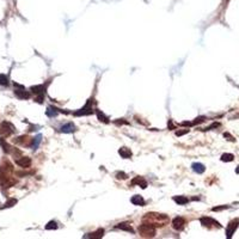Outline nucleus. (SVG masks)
<instances>
[{"instance_id": "5", "label": "nucleus", "mask_w": 239, "mask_h": 239, "mask_svg": "<svg viewBox=\"0 0 239 239\" xmlns=\"http://www.w3.org/2000/svg\"><path fill=\"white\" fill-rule=\"evenodd\" d=\"M239 226V219H233L228 222V226H227V230H226V237L230 239L232 238L233 233L236 232V230L238 228Z\"/></svg>"}, {"instance_id": "6", "label": "nucleus", "mask_w": 239, "mask_h": 239, "mask_svg": "<svg viewBox=\"0 0 239 239\" xmlns=\"http://www.w3.org/2000/svg\"><path fill=\"white\" fill-rule=\"evenodd\" d=\"M15 87H19V89H16L15 90V95L17 96L19 99H29L30 98V93L24 90V87L22 85H18V84L15 83Z\"/></svg>"}, {"instance_id": "28", "label": "nucleus", "mask_w": 239, "mask_h": 239, "mask_svg": "<svg viewBox=\"0 0 239 239\" xmlns=\"http://www.w3.org/2000/svg\"><path fill=\"white\" fill-rule=\"evenodd\" d=\"M127 177H128V176H127L124 172H117V173H116V178H117V179H127Z\"/></svg>"}, {"instance_id": "26", "label": "nucleus", "mask_w": 239, "mask_h": 239, "mask_svg": "<svg viewBox=\"0 0 239 239\" xmlns=\"http://www.w3.org/2000/svg\"><path fill=\"white\" fill-rule=\"evenodd\" d=\"M0 85H2V86H7L8 85V79L4 74H0Z\"/></svg>"}, {"instance_id": "27", "label": "nucleus", "mask_w": 239, "mask_h": 239, "mask_svg": "<svg viewBox=\"0 0 239 239\" xmlns=\"http://www.w3.org/2000/svg\"><path fill=\"white\" fill-rule=\"evenodd\" d=\"M205 120H206V117H205V116H200V117L195 119V121H192V122H191V124H192V126H195V124L202 123V122H205Z\"/></svg>"}, {"instance_id": "32", "label": "nucleus", "mask_w": 239, "mask_h": 239, "mask_svg": "<svg viewBox=\"0 0 239 239\" xmlns=\"http://www.w3.org/2000/svg\"><path fill=\"white\" fill-rule=\"evenodd\" d=\"M115 124H129V122L124 121V119H121V121H114Z\"/></svg>"}, {"instance_id": "14", "label": "nucleus", "mask_w": 239, "mask_h": 239, "mask_svg": "<svg viewBox=\"0 0 239 239\" xmlns=\"http://www.w3.org/2000/svg\"><path fill=\"white\" fill-rule=\"evenodd\" d=\"M119 154L122 157V158H124V159H129V158H132V156H133L132 151H130L129 148H127V147H121L119 149Z\"/></svg>"}, {"instance_id": "13", "label": "nucleus", "mask_w": 239, "mask_h": 239, "mask_svg": "<svg viewBox=\"0 0 239 239\" xmlns=\"http://www.w3.org/2000/svg\"><path fill=\"white\" fill-rule=\"evenodd\" d=\"M104 236V230L103 228H98L93 233H89L86 236H84V238H92V239H99Z\"/></svg>"}, {"instance_id": "1", "label": "nucleus", "mask_w": 239, "mask_h": 239, "mask_svg": "<svg viewBox=\"0 0 239 239\" xmlns=\"http://www.w3.org/2000/svg\"><path fill=\"white\" fill-rule=\"evenodd\" d=\"M169 221H170V219L167 215L162 214V213H154V212L147 213L142 218V222L149 224L154 227H164L169 224Z\"/></svg>"}, {"instance_id": "31", "label": "nucleus", "mask_w": 239, "mask_h": 239, "mask_svg": "<svg viewBox=\"0 0 239 239\" xmlns=\"http://www.w3.org/2000/svg\"><path fill=\"white\" fill-rule=\"evenodd\" d=\"M224 136H225V138H227V140H230V141H236V140H234V138H233L231 134H228V133H224Z\"/></svg>"}, {"instance_id": "19", "label": "nucleus", "mask_w": 239, "mask_h": 239, "mask_svg": "<svg viewBox=\"0 0 239 239\" xmlns=\"http://www.w3.org/2000/svg\"><path fill=\"white\" fill-rule=\"evenodd\" d=\"M173 201L178 205H187L189 202V198L185 196H173Z\"/></svg>"}, {"instance_id": "20", "label": "nucleus", "mask_w": 239, "mask_h": 239, "mask_svg": "<svg viewBox=\"0 0 239 239\" xmlns=\"http://www.w3.org/2000/svg\"><path fill=\"white\" fill-rule=\"evenodd\" d=\"M42 141V135L41 134H38L36 138H34L32 139V143H31V148L32 149H37L38 148V146H40V143Z\"/></svg>"}, {"instance_id": "24", "label": "nucleus", "mask_w": 239, "mask_h": 239, "mask_svg": "<svg viewBox=\"0 0 239 239\" xmlns=\"http://www.w3.org/2000/svg\"><path fill=\"white\" fill-rule=\"evenodd\" d=\"M16 203H17V200H16V198H10L1 208H11V207H13Z\"/></svg>"}, {"instance_id": "10", "label": "nucleus", "mask_w": 239, "mask_h": 239, "mask_svg": "<svg viewBox=\"0 0 239 239\" xmlns=\"http://www.w3.org/2000/svg\"><path fill=\"white\" fill-rule=\"evenodd\" d=\"M132 185H139L141 187L142 189H146L147 188V181L143 178V177H135L133 181H132Z\"/></svg>"}, {"instance_id": "34", "label": "nucleus", "mask_w": 239, "mask_h": 239, "mask_svg": "<svg viewBox=\"0 0 239 239\" xmlns=\"http://www.w3.org/2000/svg\"><path fill=\"white\" fill-rule=\"evenodd\" d=\"M216 127H220V123H213L212 126H209L208 128H206V130H211V129H213V128H216Z\"/></svg>"}, {"instance_id": "2", "label": "nucleus", "mask_w": 239, "mask_h": 239, "mask_svg": "<svg viewBox=\"0 0 239 239\" xmlns=\"http://www.w3.org/2000/svg\"><path fill=\"white\" fill-rule=\"evenodd\" d=\"M139 233L142 238H153L156 236V227L149 224L142 222L139 226Z\"/></svg>"}, {"instance_id": "3", "label": "nucleus", "mask_w": 239, "mask_h": 239, "mask_svg": "<svg viewBox=\"0 0 239 239\" xmlns=\"http://www.w3.org/2000/svg\"><path fill=\"white\" fill-rule=\"evenodd\" d=\"M200 222L202 226L205 227H208V228H221V225L220 222H218L216 220H214L213 218H209V216H203L200 219Z\"/></svg>"}, {"instance_id": "23", "label": "nucleus", "mask_w": 239, "mask_h": 239, "mask_svg": "<svg viewBox=\"0 0 239 239\" xmlns=\"http://www.w3.org/2000/svg\"><path fill=\"white\" fill-rule=\"evenodd\" d=\"M0 143H1V147H2V149H4V152H5V153H10V152H11V149H10V148H11V147H10V145L6 142L4 139H1V140H0Z\"/></svg>"}, {"instance_id": "4", "label": "nucleus", "mask_w": 239, "mask_h": 239, "mask_svg": "<svg viewBox=\"0 0 239 239\" xmlns=\"http://www.w3.org/2000/svg\"><path fill=\"white\" fill-rule=\"evenodd\" d=\"M92 100H93V99H89V102L86 103V105H85L84 108H81L80 110L75 111L74 115H75V116H85V115H91V114H93V109H92V106H91Z\"/></svg>"}, {"instance_id": "11", "label": "nucleus", "mask_w": 239, "mask_h": 239, "mask_svg": "<svg viewBox=\"0 0 239 239\" xmlns=\"http://www.w3.org/2000/svg\"><path fill=\"white\" fill-rule=\"evenodd\" d=\"M116 228L126 231V232H129V233H134V230H133V227H132V225L129 222H120V224L116 225Z\"/></svg>"}, {"instance_id": "8", "label": "nucleus", "mask_w": 239, "mask_h": 239, "mask_svg": "<svg viewBox=\"0 0 239 239\" xmlns=\"http://www.w3.org/2000/svg\"><path fill=\"white\" fill-rule=\"evenodd\" d=\"M0 132L4 135H10L11 133L15 132V127L11 123H8V122H2L1 126H0Z\"/></svg>"}, {"instance_id": "35", "label": "nucleus", "mask_w": 239, "mask_h": 239, "mask_svg": "<svg viewBox=\"0 0 239 239\" xmlns=\"http://www.w3.org/2000/svg\"><path fill=\"white\" fill-rule=\"evenodd\" d=\"M169 128H171V129H175V126L172 124V122H171V121L169 122Z\"/></svg>"}, {"instance_id": "25", "label": "nucleus", "mask_w": 239, "mask_h": 239, "mask_svg": "<svg viewBox=\"0 0 239 239\" xmlns=\"http://www.w3.org/2000/svg\"><path fill=\"white\" fill-rule=\"evenodd\" d=\"M56 228H57L56 221H49L46 225V230H56Z\"/></svg>"}, {"instance_id": "30", "label": "nucleus", "mask_w": 239, "mask_h": 239, "mask_svg": "<svg viewBox=\"0 0 239 239\" xmlns=\"http://www.w3.org/2000/svg\"><path fill=\"white\" fill-rule=\"evenodd\" d=\"M187 133H189V129H184V130H177V132H176V135H177V136H182V135H184V134H187Z\"/></svg>"}, {"instance_id": "29", "label": "nucleus", "mask_w": 239, "mask_h": 239, "mask_svg": "<svg viewBox=\"0 0 239 239\" xmlns=\"http://www.w3.org/2000/svg\"><path fill=\"white\" fill-rule=\"evenodd\" d=\"M228 208V206H220V207H214V208H212V211L213 212H219V211H224V209H227Z\"/></svg>"}, {"instance_id": "16", "label": "nucleus", "mask_w": 239, "mask_h": 239, "mask_svg": "<svg viewBox=\"0 0 239 239\" xmlns=\"http://www.w3.org/2000/svg\"><path fill=\"white\" fill-rule=\"evenodd\" d=\"M130 202L135 206H143L145 205V200H143L142 196L140 195H134L132 198H130Z\"/></svg>"}, {"instance_id": "12", "label": "nucleus", "mask_w": 239, "mask_h": 239, "mask_svg": "<svg viewBox=\"0 0 239 239\" xmlns=\"http://www.w3.org/2000/svg\"><path fill=\"white\" fill-rule=\"evenodd\" d=\"M60 132L61 133H66V134H68V133H73V132H75V126L73 124V123H66V124H64V126H61L60 127Z\"/></svg>"}, {"instance_id": "21", "label": "nucleus", "mask_w": 239, "mask_h": 239, "mask_svg": "<svg viewBox=\"0 0 239 239\" xmlns=\"http://www.w3.org/2000/svg\"><path fill=\"white\" fill-rule=\"evenodd\" d=\"M96 114H97V117H98V120H99L100 122H103V123H109V119H108L100 110L96 109Z\"/></svg>"}, {"instance_id": "18", "label": "nucleus", "mask_w": 239, "mask_h": 239, "mask_svg": "<svg viewBox=\"0 0 239 239\" xmlns=\"http://www.w3.org/2000/svg\"><path fill=\"white\" fill-rule=\"evenodd\" d=\"M57 114H59V109L53 108V106H48L46 110V115L48 117H55V116H57Z\"/></svg>"}, {"instance_id": "22", "label": "nucleus", "mask_w": 239, "mask_h": 239, "mask_svg": "<svg viewBox=\"0 0 239 239\" xmlns=\"http://www.w3.org/2000/svg\"><path fill=\"white\" fill-rule=\"evenodd\" d=\"M233 159H234V156L231 154V153H224V154L221 156V162H224V163L233 162Z\"/></svg>"}, {"instance_id": "33", "label": "nucleus", "mask_w": 239, "mask_h": 239, "mask_svg": "<svg viewBox=\"0 0 239 239\" xmlns=\"http://www.w3.org/2000/svg\"><path fill=\"white\" fill-rule=\"evenodd\" d=\"M43 99H44V93H43V95H38V97L36 98V102H37V103H42Z\"/></svg>"}, {"instance_id": "36", "label": "nucleus", "mask_w": 239, "mask_h": 239, "mask_svg": "<svg viewBox=\"0 0 239 239\" xmlns=\"http://www.w3.org/2000/svg\"><path fill=\"white\" fill-rule=\"evenodd\" d=\"M236 173H239V166H237V169H236Z\"/></svg>"}, {"instance_id": "15", "label": "nucleus", "mask_w": 239, "mask_h": 239, "mask_svg": "<svg viewBox=\"0 0 239 239\" xmlns=\"http://www.w3.org/2000/svg\"><path fill=\"white\" fill-rule=\"evenodd\" d=\"M46 86L44 85H35V86H31L30 90L35 93V95H43L46 92Z\"/></svg>"}, {"instance_id": "9", "label": "nucleus", "mask_w": 239, "mask_h": 239, "mask_svg": "<svg viewBox=\"0 0 239 239\" xmlns=\"http://www.w3.org/2000/svg\"><path fill=\"white\" fill-rule=\"evenodd\" d=\"M16 164L18 166L23 167V169H28L31 166V159L29 157H21L19 159L16 160Z\"/></svg>"}, {"instance_id": "7", "label": "nucleus", "mask_w": 239, "mask_h": 239, "mask_svg": "<svg viewBox=\"0 0 239 239\" xmlns=\"http://www.w3.org/2000/svg\"><path fill=\"white\" fill-rule=\"evenodd\" d=\"M184 225H185V220L182 216H177L172 220V227L176 231H182L184 228Z\"/></svg>"}, {"instance_id": "17", "label": "nucleus", "mask_w": 239, "mask_h": 239, "mask_svg": "<svg viewBox=\"0 0 239 239\" xmlns=\"http://www.w3.org/2000/svg\"><path fill=\"white\" fill-rule=\"evenodd\" d=\"M191 167H192V170H194L196 173H198V175H201V173H203V172L206 171L205 165L201 164V163H194V164L191 165Z\"/></svg>"}]
</instances>
